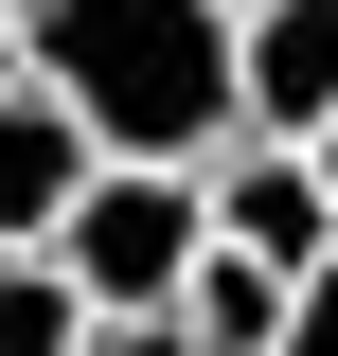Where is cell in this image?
Here are the masks:
<instances>
[{
	"label": "cell",
	"instance_id": "cell-1",
	"mask_svg": "<svg viewBox=\"0 0 338 356\" xmlns=\"http://www.w3.org/2000/svg\"><path fill=\"white\" fill-rule=\"evenodd\" d=\"M18 54L107 161H196L250 143V0H18Z\"/></svg>",
	"mask_w": 338,
	"mask_h": 356
},
{
	"label": "cell",
	"instance_id": "cell-2",
	"mask_svg": "<svg viewBox=\"0 0 338 356\" xmlns=\"http://www.w3.org/2000/svg\"><path fill=\"white\" fill-rule=\"evenodd\" d=\"M196 250H214V178H196V161H107V178L72 196V232H54V267H72L89 321H178Z\"/></svg>",
	"mask_w": 338,
	"mask_h": 356
},
{
	"label": "cell",
	"instance_id": "cell-3",
	"mask_svg": "<svg viewBox=\"0 0 338 356\" xmlns=\"http://www.w3.org/2000/svg\"><path fill=\"white\" fill-rule=\"evenodd\" d=\"M214 250H250V267H338V178L321 143H214Z\"/></svg>",
	"mask_w": 338,
	"mask_h": 356
},
{
	"label": "cell",
	"instance_id": "cell-4",
	"mask_svg": "<svg viewBox=\"0 0 338 356\" xmlns=\"http://www.w3.org/2000/svg\"><path fill=\"white\" fill-rule=\"evenodd\" d=\"M89 178H107V143H89V125L54 107L36 72H18V89H0V250H54Z\"/></svg>",
	"mask_w": 338,
	"mask_h": 356
},
{
	"label": "cell",
	"instance_id": "cell-5",
	"mask_svg": "<svg viewBox=\"0 0 338 356\" xmlns=\"http://www.w3.org/2000/svg\"><path fill=\"white\" fill-rule=\"evenodd\" d=\"M250 125L267 143L338 125V0H250Z\"/></svg>",
	"mask_w": 338,
	"mask_h": 356
},
{
	"label": "cell",
	"instance_id": "cell-6",
	"mask_svg": "<svg viewBox=\"0 0 338 356\" xmlns=\"http://www.w3.org/2000/svg\"><path fill=\"white\" fill-rule=\"evenodd\" d=\"M285 321H303V267L196 250V285H178V339H196V356H285Z\"/></svg>",
	"mask_w": 338,
	"mask_h": 356
},
{
	"label": "cell",
	"instance_id": "cell-7",
	"mask_svg": "<svg viewBox=\"0 0 338 356\" xmlns=\"http://www.w3.org/2000/svg\"><path fill=\"white\" fill-rule=\"evenodd\" d=\"M0 356H89V303L54 250H0Z\"/></svg>",
	"mask_w": 338,
	"mask_h": 356
},
{
	"label": "cell",
	"instance_id": "cell-8",
	"mask_svg": "<svg viewBox=\"0 0 338 356\" xmlns=\"http://www.w3.org/2000/svg\"><path fill=\"white\" fill-rule=\"evenodd\" d=\"M285 356H338V267H303V321H285Z\"/></svg>",
	"mask_w": 338,
	"mask_h": 356
},
{
	"label": "cell",
	"instance_id": "cell-9",
	"mask_svg": "<svg viewBox=\"0 0 338 356\" xmlns=\"http://www.w3.org/2000/svg\"><path fill=\"white\" fill-rule=\"evenodd\" d=\"M89 356H196L178 321H89Z\"/></svg>",
	"mask_w": 338,
	"mask_h": 356
},
{
	"label": "cell",
	"instance_id": "cell-10",
	"mask_svg": "<svg viewBox=\"0 0 338 356\" xmlns=\"http://www.w3.org/2000/svg\"><path fill=\"white\" fill-rule=\"evenodd\" d=\"M18 72H36V54H18V0H0V89H18Z\"/></svg>",
	"mask_w": 338,
	"mask_h": 356
},
{
	"label": "cell",
	"instance_id": "cell-11",
	"mask_svg": "<svg viewBox=\"0 0 338 356\" xmlns=\"http://www.w3.org/2000/svg\"><path fill=\"white\" fill-rule=\"evenodd\" d=\"M321 178H338V125H321Z\"/></svg>",
	"mask_w": 338,
	"mask_h": 356
}]
</instances>
